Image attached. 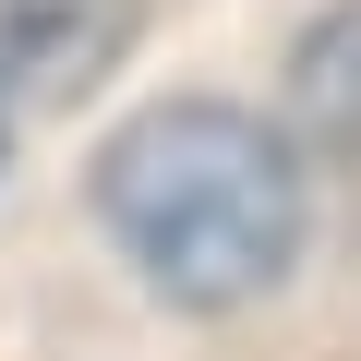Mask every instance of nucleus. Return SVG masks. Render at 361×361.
<instances>
[{"label": "nucleus", "instance_id": "1", "mask_svg": "<svg viewBox=\"0 0 361 361\" xmlns=\"http://www.w3.org/2000/svg\"><path fill=\"white\" fill-rule=\"evenodd\" d=\"M97 217L145 265L157 301L229 313V301L277 289L301 253V157L229 97H169V109L109 133Z\"/></svg>", "mask_w": 361, "mask_h": 361}, {"label": "nucleus", "instance_id": "2", "mask_svg": "<svg viewBox=\"0 0 361 361\" xmlns=\"http://www.w3.org/2000/svg\"><path fill=\"white\" fill-rule=\"evenodd\" d=\"M145 0H0V97H85L121 73Z\"/></svg>", "mask_w": 361, "mask_h": 361}, {"label": "nucleus", "instance_id": "3", "mask_svg": "<svg viewBox=\"0 0 361 361\" xmlns=\"http://www.w3.org/2000/svg\"><path fill=\"white\" fill-rule=\"evenodd\" d=\"M289 109L313 145H361V13H325L289 61Z\"/></svg>", "mask_w": 361, "mask_h": 361}]
</instances>
